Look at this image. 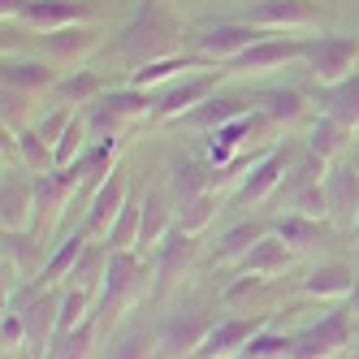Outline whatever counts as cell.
<instances>
[{
	"mask_svg": "<svg viewBox=\"0 0 359 359\" xmlns=\"http://www.w3.org/2000/svg\"><path fill=\"white\" fill-rule=\"evenodd\" d=\"M121 65L130 69H143L151 61H165V57H177L187 53L182 48V22H177L169 0H143L135 9V18L113 35V48Z\"/></svg>",
	"mask_w": 359,
	"mask_h": 359,
	"instance_id": "6da1fadb",
	"label": "cell"
},
{
	"mask_svg": "<svg viewBox=\"0 0 359 359\" xmlns=\"http://www.w3.org/2000/svg\"><path fill=\"white\" fill-rule=\"evenodd\" d=\"M221 316L208 312L203 303H187V307H173V312L156 325V333H151V351H156L161 359H191L203 338L212 333Z\"/></svg>",
	"mask_w": 359,
	"mask_h": 359,
	"instance_id": "7a4b0ae2",
	"label": "cell"
},
{
	"mask_svg": "<svg viewBox=\"0 0 359 359\" xmlns=\"http://www.w3.org/2000/svg\"><path fill=\"white\" fill-rule=\"evenodd\" d=\"M151 113H156V100H151V91H143V87H113V91H104L91 104V113H87V130L95 135V139H109V135H117L126 121H151Z\"/></svg>",
	"mask_w": 359,
	"mask_h": 359,
	"instance_id": "3957f363",
	"label": "cell"
},
{
	"mask_svg": "<svg viewBox=\"0 0 359 359\" xmlns=\"http://www.w3.org/2000/svg\"><path fill=\"white\" fill-rule=\"evenodd\" d=\"M355 338V316L346 312V307H333V312H325L316 325H307L294 333L290 342V359H333L338 351H346Z\"/></svg>",
	"mask_w": 359,
	"mask_h": 359,
	"instance_id": "277c9868",
	"label": "cell"
},
{
	"mask_svg": "<svg viewBox=\"0 0 359 359\" xmlns=\"http://www.w3.org/2000/svg\"><path fill=\"white\" fill-rule=\"evenodd\" d=\"M290 165H294V147H290V143L269 147L264 156L251 165V173L238 182V191L229 195V203H234V208H255V203L273 199V195H277V187H281V177L290 173Z\"/></svg>",
	"mask_w": 359,
	"mask_h": 359,
	"instance_id": "5b68a950",
	"label": "cell"
},
{
	"mask_svg": "<svg viewBox=\"0 0 359 359\" xmlns=\"http://www.w3.org/2000/svg\"><path fill=\"white\" fill-rule=\"evenodd\" d=\"M269 31H260V27H251V22H217V27H203V31H195L191 35V53H199V57H208L212 65H229V61H238L251 43H260Z\"/></svg>",
	"mask_w": 359,
	"mask_h": 359,
	"instance_id": "8992f818",
	"label": "cell"
},
{
	"mask_svg": "<svg viewBox=\"0 0 359 359\" xmlns=\"http://www.w3.org/2000/svg\"><path fill=\"white\" fill-rule=\"evenodd\" d=\"M359 65V35H320L307 48V69H312L316 87H333L351 79Z\"/></svg>",
	"mask_w": 359,
	"mask_h": 359,
	"instance_id": "52a82bcc",
	"label": "cell"
},
{
	"mask_svg": "<svg viewBox=\"0 0 359 359\" xmlns=\"http://www.w3.org/2000/svg\"><path fill=\"white\" fill-rule=\"evenodd\" d=\"M87 22H95V0H27L13 27L53 35L69 27H87Z\"/></svg>",
	"mask_w": 359,
	"mask_h": 359,
	"instance_id": "ba28073f",
	"label": "cell"
},
{
	"mask_svg": "<svg viewBox=\"0 0 359 359\" xmlns=\"http://www.w3.org/2000/svg\"><path fill=\"white\" fill-rule=\"evenodd\" d=\"M195 255H199L195 234H187V229L173 225L169 234H165V243L151 251V299H165L177 286V277L195 264Z\"/></svg>",
	"mask_w": 359,
	"mask_h": 359,
	"instance_id": "9c48e42d",
	"label": "cell"
},
{
	"mask_svg": "<svg viewBox=\"0 0 359 359\" xmlns=\"http://www.w3.org/2000/svg\"><path fill=\"white\" fill-rule=\"evenodd\" d=\"M307 48H312V39L264 35L260 43H251L238 61H229L225 74H243V79H251V74H269V69H281V65H290V61H307Z\"/></svg>",
	"mask_w": 359,
	"mask_h": 359,
	"instance_id": "30bf717a",
	"label": "cell"
},
{
	"mask_svg": "<svg viewBox=\"0 0 359 359\" xmlns=\"http://www.w3.org/2000/svg\"><path fill=\"white\" fill-rule=\"evenodd\" d=\"M221 79H225L221 65H217V69H199V74H191V79H177V83L156 100V113H151V121H182L187 113H195V109L203 104V100L217 95Z\"/></svg>",
	"mask_w": 359,
	"mask_h": 359,
	"instance_id": "8fae6325",
	"label": "cell"
},
{
	"mask_svg": "<svg viewBox=\"0 0 359 359\" xmlns=\"http://www.w3.org/2000/svg\"><path fill=\"white\" fill-rule=\"evenodd\" d=\"M264 325H273L269 312H260V316H221V320L212 325V333L203 338V346H199L191 359H238V355L247 351V342H251Z\"/></svg>",
	"mask_w": 359,
	"mask_h": 359,
	"instance_id": "7c38bea8",
	"label": "cell"
},
{
	"mask_svg": "<svg viewBox=\"0 0 359 359\" xmlns=\"http://www.w3.org/2000/svg\"><path fill=\"white\" fill-rule=\"evenodd\" d=\"M139 277H143V255L139 251H109L104 286L95 294V316H117V307L135 294Z\"/></svg>",
	"mask_w": 359,
	"mask_h": 359,
	"instance_id": "4fadbf2b",
	"label": "cell"
},
{
	"mask_svg": "<svg viewBox=\"0 0 359 359\" xmlns=\"http://www.w3.org/2000/svg\"><path fill=\"white\" fill-rule=\"evenodd\" d=\"M35 217H39L35 212V173L5 169V182H0V221H5V229H35Z\"/></svg>",
	"mask_w": 359,
	"mask_h": 359,
	"instance_id": "5bb4252c",
	"label": "cell"
},
{
	"mask_svg": "<svg viewBox=\"0 0 359 359\" xmlns=\"http://www.w3.org/2000/svg\"><path fill=\"white\" fill-rule=\"evenodd\" d=\"M243 22H251L260 31H299V27H316L320 22V5L316 0H255Z\"/></svg>",
	"mask_w": 359,
	"mask_h": 359,
	"instance_id": "9a60e30c",
	"label": "cell"
},
{
	"mask_svg": "<svg viewBox=\"0 0 359 359\" xmlns=\"http://www.w3.org/2000/svg\"><path fill=\"white\" fill-rule=\"evenodd\" d=\"M100 43H104V31H100L95 22H87V27H69V31L43 35L39 57H43V61H53L57 69H69V65H79L83 57H91Z\"/></svg>",
	"mask_w": 359,
	"mask_h": 359,
	"instance_id": "2e32d148",
	"label": "cell"
},
{
	"mask_svg": "<svg viewBox=\"0 0 359 359\" xmlns=\"http://www.w3.org/2000/svg\"><path fill=\"white\" fill-rule=\"evenodd\" d=\"M61 294H65V290L48 286V290L31 294L27 303L18 307V312H22V320H27V346H35V351H43V355H48V346H53V338H57V320H61Z\"/></svg>",
	"mask_w": 359,
	"mask_h": 359,
	"instance_id": "e0dca14e",
	"label": "cell"
},
{
	"mask_svg": "<svg viewBox=\"0 0 359 359\" xmlns=\"http://www.w3.org/2000/svg\"><path fill=\"white\" fill-rule=\"evenodd\" d=\"M5 87L22 91V95H53V87L61 83V69L53 61H43V57H5Z\"/></svg>",
	"mask_w": 359,
	"mask_h": 359,
	"instance_id": "ac0fdd59",
	"label": "cell"
},
{
	"mask_svg": "<svg viewBox=\"0 0 359 359\" xmlns=\"http://www.w3.org/2000/svg\"><path fill=\"white\" fill-rule=\"evenodd\" d=\"M325 199H329L333 225H355V217H359V169L355 165H329Z\"/></svg>",
	"mask_w": 359,
	"mask_h": 359,
	"instance_id": "d6986e66",
	"label": "cell"
},
{
	"mask_svg": "<svg viewBox=\"0 0 359 359\" xmlns=\"http://www.w3.org/2000/svg\"><path fill=\"white\" fill-rule=\"evenodd\" d=\"M126 199H130V187H126V173L121 169H113L104 182L95 187V195H91V208H87V234L95 238V234H109L113 229V221H117V212L126 208Z\"/></svg>",
	"mask_w": 359,
	"mask_h": 359,
	"instance_id": "ffe728a7",
	"label": "cell"
},
{
	"mask_svg": "<svg viewBox=\"0 0 359 359\" xmlns=\"http://www.w3.org/2000/svg\"><path fill=\"white\" fill-rule=\"evenodd\" d=\"M255 109H260V100H251V95H221L217 91L212 100H203V104L195 113H187L182 121L195 126V130H221L225 121H238V117H247Z\"/></svg>",
	"mask_w": 359,
	"mask_h": 359,
	"instance_id": "44dd1931",
	"label": "cell"
},
{
	"mask_svg": "<svg viewBox=\"0 0 359 359\" xmlns=\"http://www.w3.org/2000/svg\"><path fill=\"white\" fill-rule=\"evenodd\" d=\"M355 281H359V273H355L351 264H342V260H325V264H316L312 273L299 281V290H303L307 299H351Z\"/></svg>",
	"mask_w": 359,
	"mask_h": 359,
	"instance_id": "7402d4cb",
	"label": "cell"
},
{
	"mask_svg": "<svg viewBox=\"0 0 359 359\" xmlns=\"http://www.w3.org/2000/svg\"><path fill=\"white\" fill-rule=\"evenodd\" d=\"M269 229L273 225H264V221H238V225H229L225 234L217 238V247H212V269L243 264V255L260 243V238H269Z\"/></svg>",
	"mask_w": 359,
	"mask_h": 359,
	"instance_id": "603a6c76",
	"label": "cell"
},
{
	"mask_svg": "<svg viewBox=\"0 0 359 359\" xmlns=\"http://www.w3.org/2000/svg\"><path fill=\"white\" fill-rule=\"evenodd\" d=\"M173 229V208H169V195L165 191H151L143 199V225H139V255L147 260V251H156L165 243V234Z\"/></svg>",
	"mask_w": 359,
	"mask_h": 359,
	"instance_id": "cb8c5ba5",
	"label": "cell"
},
{
	"mask_svg": "<svg viewBox=\"0 0 359 359\" xmlns=\"http://www.w3.org/2000/svg\"><path fill=\"white\" fill-rule=\"evenodd\" d=\"M351 139H355V126H346V121H338V117L320 113V117L312 121V135H307V151L333 165V161H338L342 151L351 147Z\"/></svg>",
	"mask_w": 359,
	"mask_h": 359,
	"instance_id": "d4e9b609",
	"label": "cell"
},
{
	"mask_svg": "<svg viewBox=\"0 0 359 359\" xmlns=\"http://www.w3.org/2000/svg\"><path fill=\"white\" fill-rule=\"evenodd\" d=\"M91 243V234L87 229H74V234H65L61 243H57V251L43 260V269H39V286L48 290V286H57V281H69V273H74V264H79V255H83V247Z\"/></svg>",
	"mask_w": 359,
	"mask_h": 359,
	"instance_id": "484cf974",
	"label": "cell"
},
{
	"mask_svg": "<svg viewBox=\"0 0 359 359\" xmlns=\"http://www.w3.org/2000/svg\"><path fill=\"white\" fill-rule=\"evenodd\" d=\"M203 191H217V165L212 161H177L169 173V195L182 203V199L203 195Z\"/></svg>",
	"mask_w": 359,
	"mask_h": 359,
	"instance_id": "4316f807",
	"label": "cell"
},
{
	"mask_svg": "<svg viewBox=\"0 0 359 359\" xmlns=\"http://www.w3.org/2000/svg\"><path fill=\"white\" fill-rule=\"evenodd\" d=\"M269 225H273V234L286 243L290 251H312V247L325 243V234H329L325 221H316V217H299V212H286V217H277V221H269Z\"/></svg>",
	"mask_w": 359,
	"mask_h": 359,
	"instance_id": "83f0119b",
	"label": "cell"
},
{
	"mask_svg": "<svg viewBox=\"0 0 359 359\" xmlns=\"http://www.w3.org/2000/svg\"><path fill=\"white\" fill-rule=\"evenodd\" d=\"M290 255H294V251H290V247H286V243H281L273 229H269V238H260V243H255V247L243 255L238 273H251V277H277L281 269L290 264Z\"/></svg>",
	"mask_w": 359,
	"mask_h": 359,
	"instance_id": "f1b7e54d",
	"label": "cell"
},
{
	"mask_svg": "<svg viewBox=\"0 0 359 359\" xmlns=\"http://www.w3.org/2000/svg\"><path fill=\"white\" fill-rule=\"evenodd\" d=\"M100 95H104V79H100L95 69H69V74H61V83L53 87V100H57L61 109L95 104Z\"/></svg>",
	"mask_w": 359,
	"mask_h": 359,
	"instance_id": "f546056e",
	"label": "cell"
},
{
	"mask_svg": "<svg viewBox=\"0 0 359 359\" xmlns=\"http://www.w3.org/2000/svg\"><path fill=\"white\" fill-rule=\"evenodd\" d=\"M260 113L273 121V126H294L307 117V91L299 87H273L260 95Z\"/></svg>",
	"mask_w": 359,
	"mask_h": 359,
	"instance_id": "4dcf8cb0",
	"label": "cell"
},
{
	"mask_svg": "<svg viewBox=\"0 0 359 359\" xmlns=\"http://www.w3.org/2000/svg\"><path fill=\"white\" fill-rule=\"evenodd\" d=\"M104 269H109V243H87L65 286L87 290V294H100V286H104Z\"/></svg>",
	"mask_w": 359,
	"mask_h": 359,
	"instance_id": "1f68e13d",
	"label": "cell"
},
{
	"mask_svg": "<svg viewBox=\"0 0 359 359\" xmlns=\"http://www.w3.org/2000/svg\"><path fill=\"white\" fill-rule=\"evenodd\" d=\"M320 113L359 130V74H351V79L333 83V87H320Z\"/></svg>",
	"mask_w": 359,
	"mask_h": 359,
	"instance_id": "d6a6232c",
	"label": "cell"
},
{
	"mask_svg": "<svg viewBox=\"0 0 359 359\" xmlns=\"http://www.w3.org/2000/svg\"><path fill=\"white\" fill-rule=\"evenodd\" d=\"M13 143H18L22 169H31V173H53L57 169V151L39 130H27V126H22V130H13Z\"/></svg>",
	"mask_w": 359,
	"mask_h": 359,
	"instance_id": "836d02e7",
	"label": "cell"
},
{
	"mask_svg": "<svg viewBox=\"0 0 359 359\" xmlns=\"http://www.w3.org/2000/svg\"><path fill=\"white\" fill-rule=\"evenodd\" d=\"M217 212H221V199H217V191H203V195H191V199H182V203H177V221H173V225L199 238Z\"/></svg>",
	"mask_w": 359,
	"mask_h": 359,
	"instance_id": "e575fe53",
	"label": "cell"
},
{
	"mask_svg": "<svg viewBox=\"0 0 359 359\" xmlns=\"http://www.w3.org/2000/svg\"><path fill=\"white\" fill-rule=\"evenodd\" d=\"M139 225H143V203L139 199H126V208L117 212L113 229L104 234L109 251H135L139 247Z\"/></svg>",
	"mask_w": 359,
	"mask_h": 359,
	"instance_id": "d590c367",
	"label": "cell"
},
{
	"mask_svg": "<svg viewBox=\"0 0 359 359\" xmlns=\"http://www.w3.org/2000/svg\"><path fill=\"white\" fill-rule=\"evenodd\" d=\"M35 229H5V269L13 273H31L35 264Z\"/></svg>",
	"mask_w": 359,
	"mask_h": 359,
	"instance_id": "8d00e7d4",
	"label": "cell"
},
{
	"mask_svg": "<svg viewBox=\"0 0 359 359\" xmlns=\"http://www.w3.org/2000/svg\"><path fill=\"white\" fill-rule=\"evenodd\" d=\"M290 342H294V333H273V329L264 325V329L247 342V351H243L238 359H290Z\"/></svg>",
	"mask_w": 359,
	"mask_h": 359,
	"instance_id": "74e56055",
	"label": "cell"
},
{
	"mask_svg": "<svg viewBox=\"0 0 359 359\" xmlns=\"http://www.w3.org/2000/svg\"><path fill=\"white\" fill-rule=\"evenodd\" d=\"M87 135H91V130H87V117L74 113V121L65 126V135H61L57 147H53V151H57V169H69L74 161L83 156V151H87Z\"/></svg>",
	"mask_w": 359,
	"mask_h": 359,
	"instance_id": "f35d334b",
	"label": "cell"
},
{
	"mask_svg": "<svg viewBox=\"0 0 359 359\" xmlns=\"http://www.w3.org/2000/svg\"><path fill=\"white\" fill-rule=\"evenodd\" d=\"M109 359H147V333L143 329H130V333H121V338L113 342Z\"/></svg>",
	"mask_w": 359,
	"mask_h": 359,
	"instance_id": "ab89813d",
	"label": "cell"
},
{
	"mask_svg": "<svg viewBox=\"0 0 359 359\" xmlns=\"http://www.w3.org/2000/svg\"><path fill=\"white\" fill-rule=\"evenodd\" d=\"M69 121H74V113H69V109H61V104H57V109H53V113H48V117H43V121H39V126H35V130H39V135H43V139H48V143H53V147H57V139H61V135H65V126H69Z\"/></svg>",
	"mask_w": 359,
	"mask_h": 359,
	"instance_id": "60d3db41",
	"label": "cell"
},
{
	"mask_svg": "<svg viewBox=\"0 0 359 359\" xmlns=\"http://www.w3.org/2000/svg\"><path fill=\"white\" fill-rule=\"evenodd\" d=\"M0 338H5L9 351L27 346V320H22V312H5V325H0Z\"/></svg>",
	"mask_w": 359,
	"mask_h": 359,
	"instance_id": "b9f144b4",
	"label": "cell"
},
{
	"mask_svg": "<svg viewBox=\"0 0 359 359\" xmlns=\"http://www.w3.org/2000/svg\"><path fill=\"white\" fill-rule=\"evenodd\" d=\"M22 5H27V0H0V13H5V27H9V22H18Z\"/></svg>",
	"mask_w": 359,
	"mask_h": 359,
	"instance_id": "7bdbcfd3",
	"label": "cell"
},
{
	"mask_svg": "<svg viewBox=\"0 0 359 359\" xmlns=\"http://www.w3.org/2000/svg\"><path fill=\"white\" fill-rule=\"evenodd\" d=\"M346 312L359 320V281H355V290H351V299H346Z\"/></svg>",
	"mask_w": 359,
	"mask_h": 359,
	"instance_id": "ee69618b",
	"label": "cell"
},
{
	"mask_svg": "<svg viewBox=\"0 0 359 359\" xmlns=\"http://www.w3.org/2000/svg\"><path fill=\"white\" fill-rule=\"evenodd\" d=\"M351 234H355V247H359V217H355V225H351Z\"/></svg>",
	"mask_w": 359,
	"mask_h": 359,
	"instance_id": "f6af8a7d",
	"label": "cell"
},
{
	"mask_svg": "<svg viewBox=\"0 0 359 359\" xmlns=\"http://www.w3.org/2000/svg\"><path fill=\"white\" fill-rule=\"evenodd\" d=\"M351 359H359V351H355V355H351Z\"/></svg>",
	"mask_w": 359,
	"mask_h": 359,
	"instance_id": "bcb514c9",
	"label": "cell"
}]
</instances>
